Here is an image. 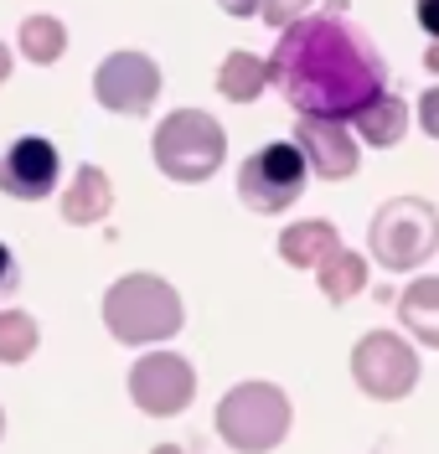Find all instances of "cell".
I'll list each match as a JSON object with an SVG mask.
<instances>
[{"label": "cell", "mask_w": 439, "mask_h": 454, "mask_svg": "<svg viewBox=\"0 0 439 454\" xmlns=\"http://www.w3.org/2000/svg\"><path fill=\"white\" fill-rule=\"evenodd\" d=\"M269 78L294 114L351 124L372 98L388 93V57L357 21H347L341 5H325L279 31L269 52Z\"/></svg>", "instance_id": "obj_1"}, {"label": "cell", "mask_w": 439, "mask_h": 454, "mask_svg": "<svg viewBox=\"0 0 439 454\" xmlns=\"http://www.w3.org/2000/svg\"><path fill=\"white\" fill-rule=\"evenodd\" d=\"M217 439L233 454H274L294 428V403L279 382H263V377H248V382H233L217 413Z\"/></svg>", "instance_id": "obj_2"}, {"label": "cell", "mask_w": 439, "mask_h": 454, "mask_svg": "<svg viewBox=\"0 0 439 454\" xmlns=\"http://www.w3.org/2000/svg\"><path fill=\"white\" fill-rule=\"evenodd\" d=\"M104 325L124 346H155L186 325V305L161 274H124L104 289Z\"/></svg>", "instance_id": "obj_3"}, {"label": "cell", "mask_w": 439, "mask_h": 454, "mask_svg": "<svg viewBox=\"0 0 439 454\" xmlns=\"http://www.w3.org/2000/svg\"><path fill=\"white\" fill-rule=\"evenodd\" d=\"M439 254V207L429 197H388L367 223V258L388 274H419Z\"/></svg>", "instance_id": "obj_4"}, {"label": "cell", "mask_w": 439, "mask_h": 454, "mask_svg": "<svg viewBox=\"0 0 439 454\" xmlns=\"http://www.w3.org/2000/svg\"><path fill=\"white\" fill-rule=\"evenodd\" d=\"M150 150H155V170L166 181L197 186V181H212L217 166L228 160V129L207 109H176L155 124Z\"/></svg>", "instance_id": "obj_5"}, {"label": "cell", "mask_w": 439, "mask_h": 454, "mask_svg": "<svg viewBox=\"0 0 439 454\" xmlns=\"http://www.w3.org/2000/svg\"><path fill=\"white\" fill-rule=\"evenodd\" d=\"M419 377H424V362H419V346H413L404 331H367L351 346V382L357 393L372 397V403H404L409 393H419Z\"/></svg>", "instance_id": "obj_6"}, {"label": "cell", "mask_w": 439, "mask_h": 454, "mask_svg": "<svg viewBox=\"0 0 439 454\" xmlns=\"http://www.w3.org/2000/svg\"><path fill=\"white\" fill-rule=\"evenodd\" d=\"M305 186H310V166H305L294 140H269L238 166V201L259 217L290 212L305 197Z\"/></svg>", "instance_id": "obj_7"}, {"label": "cell", "mask_w": 439, "mask_h": 454, "mask_svg": "<svg viewBox=\"0 0 439 454\" xmlns=\"http://www.w3.org/2000/svg\"><path fill=\"white\" fill-rule=\"evenodd\" d=\"M129 397L150 419H176L197 397V367L181 351H145L129 367Z\"/></svg>", "instance_id": "obj_8"}, {"label": "cell", "mask_w": 439, "mask_h": 454, "mask_svg": "<svg viewBox=\"0 0 439 454\" xmlns=\"http://www.w3.org/2000/svg\"><path fill=\"white\" fill-rule=\"evenodd\" d=\"M93 98L109 114H124V119H145L150 104L161 98V62L150 52H109L98 67H93Z\"/></svg>", "instance_id": "obj_9"}, {"label": "cell", "mask_w": 439, "mask_h": 454, "mask_svg": "<svg viewBox=\"0 0 439 454\" xmlns=\"http://www.w3.org/2000/svg\"><path fill=\"white\" fill-rule=\"evenodd\" d=\"M294 145L316 181H351L362 170V140L347 119H321V114H294Z\"/></svg>", "instance_id": "obj_10"}, {"label": "cell", "mask_w": 439, "mask_h": 454, "mask_svg": "<svg viewBox=\"0 0 439 454\" xmlns=\"http://www.w3.org/2000/svg\"><path fill=\"white\" fill-rule=\"evenodd\" d=\"M58 176H62L58 145L42 140V135H21L0 155V192L16 201H47L52 186H58Z\"/></svg>", "instance_id": "obj_11"}, {"label": "cell", "mask_w": 439, "mask_h": 454, "mask_svg": "<svg viewBox=\"0 0 439 454\" xmlns=\"http://www.w3.org/2000/svg\"><path fill=\"white\" fill-rule=\"evenodd\" d=\"M398 331L413 346L439 351V274H413L398 294Z\"/></svg>", "instance_id": "obj_12"}, {"label": "cell", "mask_w": 439, "mask_h": 454, "mask_svg": "<svg viewBox=\"0 0 439 454\" xmlns=\"http://www.w3.org/2000/svg\"><path fill=\"white\" fill-rule=\"evenodd\" d=\"M279 258L290 263V269H321L331 254H341L347 243H341V227L336 223H325V217H305V223H290L285 232H279Z\"/></svg>", "instance_id": "obj_13"}, {"label": "cell", "mask_w": 439, "mask_h": 454, "mask_svg": "<svg viewBox=\"0 0 439 454\" xmlns=\"http://www.w3.org/2000/svg\"><path fill=\"white\" fill-rule=\"evenodd\" d=\"M109 212H114V181L98 166H78L73 181H67V192H62V223L93 227V223H104Z\"/></svg>", "instance_id": "obj_14"}, {"label": "cell", "mask_w": 439, "mask_h": 454, "mask_svg": "<svg viewBox=\"0 0 439 454\" xmlns=\"http://www.w3.org/2000/svg\"><path fill=\"white\" fill-rule=\"evenodd\" d=\"M409 124H413V109H409V98H398V93H382V98H372L367 109L351 119L357 140L367 145V150H393V145H404Z\"/></svg>", "instance_id": "obj_15"}, {"label": "cell", "mask_w": 439, "mask_h": 454, "mask_svg": "<svg viewBox=\"0 0 439 454\" xmlns=\"http://www.w3.org/2000/svg\"><path fill=\"white\" fill-rule=\"evenodd\" d=\"M269 83H274L269 78V57L248 52V47H233V52L223 57V67H217V93L228 104H259V93Z\"/></svg>", "instance_id": "obj_16"}, {"label": "cell", "mask_w": 439, "mask_h": 454, "mask_svg": "<svg viewBox=\"0 0 439 454\" xmlns=\"http://www.w3.org/2000/svg\"><path fill=\"white\" fill-rule=\"evenodd\" d=\"M367 279H372V258L357 254V248H341V254H331L316 269V284H321L325 305H351L367 289Z\"/></svg>", "instance_id": "obj_17"}, {"label": "cell", "mask_w": 439, "mask_h": 454, "mask_svg": "<svg viewBox=\"0 0 439 454\" xmlns=\"http://www.w3.org/2000/svg\"><path fill=\"white\" fill-rule=\"evenodd\" d=\"M16 42H21L27 62H36V67H52V62L67 52V27H62L58 16H27V21H21V31H16Z\"/></svg>", "instance_id": "obj_18"}, {"label": "cell", "mask_w": 439, "mask_h": 454, "mask_svg": "<svg viewBox=\"0 0 439 454\" xmlns=\"http://www.w3.org/2000/svg\"><path fill=\"white\" fill-rule=\"evenodd\" d=\"M36 340H42V325H36L31 310H0V362H5V367L31 362Z\"/></svg>", "instance_id": "obj_19"}, {"label": "cell", "mask_w": 439, "mask_h": 454, "mask_svg": "<svg viewBox=\"0 0 439 454\" xmlns=\"http://www.w3.org/2000/svg\"><path fill=\"white\" fill-rule=\"evenodd\" d=\"M310 5H316V0H263L259 21L274 27V31H285V27H294L300 16H310Z\"/></svg>", "instance_id": "obj_20"}, {"label": "cell", "mask_w": 439, "mask_h": 454, "mask_svg": "<svg viewBox=\"0 0 439 454\" xmlns=\"http://www.w3.org/2000/svg\"><path fill=\"white\" fill-rule=\"evenodd\" d=\"M413 114H419V129H424V135L439 145V83L419 93V109H413Z\"/></svg>", "instance_id": "obj_21"}, {"label": "cell", "mask_w": 439, "mask_h": 454, "mask_svg": "<svg viewBox=\"0 0 439 454\" xmlns=\"http://www.w3.org/2000/svg\"><path fill=\"white\" fill-rule=\"evenodd\" d=\"M413 21L429 42H439V0H413Z\"/></svg>", "instance_id": "obj_22"}, {"label": "cell", "mask_w": 439, "mask_h": 454, "mask_svg": "<svg viewBox=\"0 0 439 454\" xmlns=\"http://www.w3.org/2000/svg\"><path fill=\"white\" fill-rule=\"evenodd\" d=\"M16 284H21V269H16V254H11V248L0 243V294H11Z\"/></svg>", "instance_id": "obj_23"}, {"label": "cell", "mask_w": 439, "mask_h": 454, "mask_svg": "<svg viewBox=\"0 0 439 454\" xmlns=\"http://www.w3.org/2000/svg\"><path fill=\"white\" fill-rule=\"evenodd\" d=\"M217 5H223L233 21H254V16L263 11V0H217Z\"/></svg>", "instance_id": "obj_24"}, {"label": "cell", "mask_w": 439, "mask_h": 454, "mask_svg": "<svg viewBox=\"0 0 439 454\" xmlns=\"http://www.w3.org/2000/svg\"><path fill=\"white\" fill-rule=\"evenodd\" d=\"M424 67L439 78V42H429V47H424Z\"/></svg>", "instance_id": "obj_25"}, {"label": "cell", "mask_w": 439, "mask_h": 454, "mask_svg": "<svg viewBox=\"0 0 439 454\" xmlns=\"http://www.w3.org/2000/svg\"><path fill=\"white\" fill-rule=\"evenodd\" d=\"M5 78H11V47L0 42V83H5Z\"/></svg>", "instance_id": "obj_26"}, {"label": "cell", "mask_w": 439, "mask_h": 454, "mask_svg": "<svg viewBox=\"0 0 439 454\" xmlns=\"http://www.w3.org/2000/svg\"><path fill=\"white\" fill-rule=\"evenodd\" d=\"M150 454H186V450H181V444H155Z\"/></svg>", "instance_id": "obj_27"}, {"label": "cell", "mask_w": 439, "mask_h": 454, "mask_svg": "<svg viewBox=\"0 0 439 454\" xmlns=\"http://www.w3.org/2000/svg\"><path fill=\"white\" fill-rule=\"evenodd\" d=\"M0 434H5V413H0Z\"/></svg>", "instance_id": "obj_28"}]
</instances>
